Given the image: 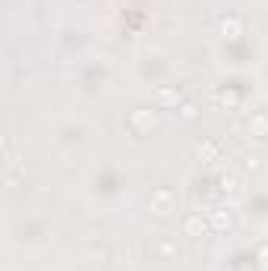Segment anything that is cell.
<instances>
[{
	"label": "cell",
	"mask_w": 268,
	"mask_h": 271,
	"mask_svg": "<svg viewBox=\"0 0 268 271\" xmlns=\"http://www.w3.org/2000/svg\"><path fill=\"white\" fill-rule=\"evenodd\" d=\"M54 148L57 151H63V155H76V151H82L88 142H92V129L82 123V120H63L60 126L54 129Z\"/></svg>",
	"instance_id": "cell-2"
},
{
	"label": "cell",
	"mask_w": 268,
	"mask_h": 271,
	"mask_svg": "<svg viewBox=\"0 0 268 271\" xmlns=\"http://www.w3.org/2000/svg\"><path fill=\"white\" fill-rule=\"evenodd\" d=\"M48 240H51V227L41 218H35V215H29V218L22 215V218H13L7 224V246L16 249V252L41 249Z\"/></svg>",
	"instance_id": "cell-1"
},
{
	"label": "cell",
	"mask_w": 268,
	"mask_h": 271,
	"mask_svg": "<svg viewBox=\"0 0 268 271\" xmlns=\"http://www.w3.org/2000/svg\"><path fill=\"white\" fill-rule=\"evenodd\" d=\"M243 29V22L240 19H227L224 26H221V32H224V38H237V32Z\"/></svg>",
	"instance_id": "cell-4"
},
{
	"label": "cell",
	"mask_w": 268,
	"mask_h": 271,
	"mask_svg": "<svg viewBox=\"0 0 268 271\" xmlns=\"http://www.w3.org/2000/svg\"><path fill=\"white\" fill-rule=\"evenodd\" d=\"M155 126V114H151V111H139V114H133V126L139 129V133H142V126Z\"/></svg>",
	"instance_id": "cell-3"
}]
</instances>
